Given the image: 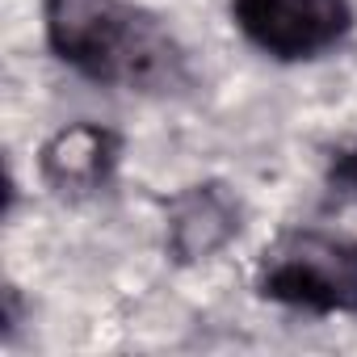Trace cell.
<instances>
[{
    "mask_svg": "<svg viewBox=\"0 0 357 357\" xmlns=\"http://www.w3.org/2000/svg\"><path fill=\"white\" fill-rule=\"evenodd\" d=\"M43 17L51 51L93 80L160 89L181 76L176 43L122 0H47Z\"/></svg>",
    "mask_w": 357,
    "mask_h": 357,
    "instance_id": "1",
    "label": "cell"
},
{
    "mask_svg": "<svg viewBox=\"0 0 357 357\" xmlns=\"http://www.w3.org/2000/svg\"><path fill=\"white\" fill-rule=\"evenodd\" d=\"M257 290L294 311L357 315V240L328 231H286L273 248H265Z\"/></svg>",
    "mask_w": 357,
    "mask_h": 357,
    "instance_id": "2",
    "label": "cell"
},
{
    "mask_svg": "<svg viewBox=\"0 0 357 357\" xmlns=\"http://www.w3.org/2000/svg\"><path fill=\"white\" fill-rule=\"evenodd\" d=\"M231 17L273 59H311L353 26L349 0H231Z\"/></svg>",
    "mask_w": 357,
    "mask_h": 357,
    "instance_id": "3",
    "label": "cell"
},
{
    "mask_svg": "<svg viewBox=\"0 0 357 357\" xmlns=\"http://www.w3.org/2000/svg\"><path fill=\"white\" fill-rule=\"evenodd\" d=\"M118 155L122 139L114 130L97 122H76L43 147V176L59 194H93L114 176Z\"/></svg>",
    "mask_w": 357,
    "mask_h": 357,
    "instance_id": "4",
    "label": "cell"
},
{
    "mask_svg": "<svg viewBox=\"0 0 357 357\" xmlns=\"http://www.w3.org/2000/svg\"><path fill=\"white\" fill-rule=\"evenodd\" d=\"M240 231V206L223 185H194L168 206V248L176 261H198Z\"/></svg>",
    "mask_w": 357,
    "mask_h": 357,
    "instance_id": "5",
    "label": "cell"
},
{
    "mask_svg": "<svg viewBox=\"0 0 357 357\" xmlns=\"http://www.w3.org/2000/svg\"><path fill=\"white\" fill-rule=\"evenodd\" d=\"M328 181H332V190L357 198V147H340V151H332Z\"/></svg>",
    "mask_w": 357,
    "mask_h": 357,
    "instance_id": "6",
    "label": "cell"
}]
</instances>
